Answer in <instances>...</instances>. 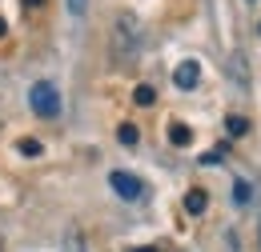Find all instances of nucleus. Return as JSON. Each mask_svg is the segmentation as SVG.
<instances>
[{
  "mask_svg": "<svg viewBox=\"0 0 261 252\" xmlns=\"http://www.w3.org/2000/svg\"><path fill=\"white\" fill-rule=\"evenodd\" d=\"M29 104H33V112L40 120H57V116H61V92H57V84L36 80L33 92H29Z\"/></svg>",
  "mask_w": 261,
  "mask_h": 252,
  "instance_id": "f257e3e1",
  "label": "nucleus"
},
{
  "mask_svg": "<svg viewBox=\"0 0 261 252\" xmlns=\"http://www.w3.org/2000/svg\"><path fill=\"white\" fill-rule=\"evenodd\" d=\"M113 36H117V40H113L117 56L129 60L133 52H137V16H133V12H121V20H117V32H113Z\"/></svg>",
  "mask_w": 261,
  "mask_h": 252,
  "instance_id": "f03ea898",
  "label": "nucleus"
},
{
  "mask_svg": "<svg viewBox=\"0 0 261 252\" xmlns=\"http://www.w3.org/2000/svg\"><path fill=\"white\" fill-rule=\"evenodd\" d=\"M109 188L117 192L121 200H141V196H145V180H141V176H133V172H121V168H117V172H109Z\"/></svg>",
  "mask_w": 261,
  "mask_h": 252,
  "instance_id": "7ed1b4c3",
  "label": "nucleus"
},
{
  "mask_svg": "<svg viewBox=\"0 0 261 252\" xmlns=\"http://www.w3.org/2000/svg\"><path fill=\"white\" fill-rule=\"evenodd\" d=\"M173 84L181 88V92H193L197 84H201V64L197 60H181L173 68Z\"/></svg>",
  "mask_w": 261,
  "mask_h": 252,
  "instance_id": "20e7f679",
  "label": "nucleus"
},
{
  "mask_svg": "<svg viewBox=\"0 0 261 252\" xmlns=\"http://www.w3.org/2000/svg\"><path fill=\"white\" fill-rule=\"evenodd\" d=\"M189 140H193V128H189V124H181V120H173V124H169V144L185 148Z\"/></svg>",
  "mask_w": 261,
  "mask_h": 252,
  "instance_id": "39448f33",
  "label": "nucleus"
},
{
  "mask_svg": "<svg viewBox=\"0 0 261 252\" xmlns=\"http://www.w3.org/2000/svg\"><path fill=\"white\" fill-rule=\"evenodd\" d=\"M205 208H209V196H205L201 188H193L189 196H185V212H189V216H201Z\"/></svg>",
  "mask_w": 261,
  "mask_h": 252,
  "instance_id": "423d86ee",
  "label": "nucleus"
},
{
  "mask_svg": "<svg viewBox=\"0 0 261 252\" xmlns=\"http://www.w3.org/2000/svg\"><path fill=\"white\" fill-rule=\"evenodd\" d=\"M225 132H229V136H245V132H249V120L233 112V116H225Z\"/></svg>",
  "mask_w": 261,
  "mask_h": 252,
  "instance_id": "0eeeda50",
  "label": "nucleus"
},
{
  "mask_svg": "<svg viewBox=\"0 0 261 252\" xmlns=\"http://www.w3.org/2000/svg\"><path fill=\"white\" fill-rule=\"evenodd\" d=\"M133 100H137L141 108H149V104L157 100V92H153V84H137V88H133Z\"/></svg>",
  "mask_w": 261,
  "mask_h": 252,
  "instance_id": "6e6552de",
  "label": "nucleus"
},
{
  "mask_svg": "<svg viewBox=\"0 0 261 252\" xmlns=\"http://www.w3.org/2000/svg\"><path fill=\"white\" fill-rule=\"evenodd\" d=\"M61 252H85V236H81L76 228H68V232H65V248H61Z\"/></svg>",
  "mask_w": 261,
  "mask_h": 252,
  "instance_id": "1a4fd4ad",
  "label": "nucleus"
},
{
  "mask_svg": "<svg viewBox=\"0 0 261 252\" xmlns=\"http://www.w3.org/2000/svg\"><path fill=\"white\" fill-rule=\"evenodd\" d=\"M117 140H121V144H129V148H133V144L141 140V132H137V124H121V128H117Z\"/></svg>",
  "mask_w": 261,
  "mask_h": 252,
  "instance_id": "9d476101",
  "label": "nucleus"
},
{
  "mask_svg": "<svg viewBox=\"0 0 261 252\" xmlns=\"http://www.w3.org/2000/svg\"><path fill=\"white\" fill-rule=\"evenodd\" d=\"M225 156H229V148H225V144H217V148H209V152L201 156V164H221Z\"/></svg>",
  "mask_w": 261,
  "mask_h": 252,
  "instance_id": "9b49d317",
  "label": "nucleus"
},
{
  "mask_svg": "<svg viewBox=\"0 0 261 252\" xmlns=\"http://www.w3.org/2000/svg\"><path fill=\"white\" fill-rule=\"evenodd\" d=\"M16 148H20L24 156H40V152H44V148H40V140H33V136H24V140H20Z\"/></svg>",
  "mask_w": 261,
  "mask_h": 252,
  "instance_id": "f8f14e48",
  "label": "nucleus"
},
{
  "mask_svg": "<svg viewBox=\"0 0 261 252\" xmlns=\"http://www.w3.org/2000/svg\"><path fill=\"white\" fill-rule=\"evenodd\" d=\"M249 196H253V192H249L245 180H237V184H233V200H237V204H249Z\"/></svg>",
  "mask_w": 261,
  "mask_h": 252,
  "instance_id": "ddd939ff",
  "label": "nucleus"
},
{
  "mask_svg": "<svg viewBox=\"0 0 261 252\" xmlns=\"http://www.w3.org/2000/svg\"><path fill=\"white\" fill-rule=\"evenodd\" d=\"M65 4H68L72 16H85V8H89V0H65Z\"/></svg>",
  "mask_w": 261,
  "mask_h": 252,
  "instance_id": "4468645a",
  "label": "nucleus"
},
{
  "mask_svg": "<svg viewBox=\"0 0 261 252\" xmlns=\"http://www.w3.org/2000/svg\"><path fill=\"white\" fill-rule=\"evenodd\" d=\"M133 252H157V248H153V244H141V248H133Z\"/></svg>",
  "mask_w": 261,
  "mask_h": 252,
  "instance_id": "2eb2a0df",
  "label": "nucleus"
},
{
  "mask_svg": "<svg viewBox=\"0 0 261 252\" xmlns=\"http://www.w3.org/2000/svg\"><path fill=\"white\" fill-rule=\"evenodd\" d=\"M24 4H29V8H40V4H44V0H24Z\"/></svg>",
  "mask_w": 261,
  "mask_h": 252,
  "instance_id": "dca6fc26",
  "label": "nucleus"
},
{
  "mask_svg": "<svg viewBox=\"0 0 261 252\" xmlns=\"http://www.w3.org/2000/svg\"><path fill=\"white\" fill-rule=\"evenodd\" d=\"M4 32H8V28H4V20H0V36H4Z\"/></svg>",
  "mask_w": 261,
  "mask_h": 252,
  "instance_id": "f3484780",
  "label": "nucleus"
}]
</instances>
